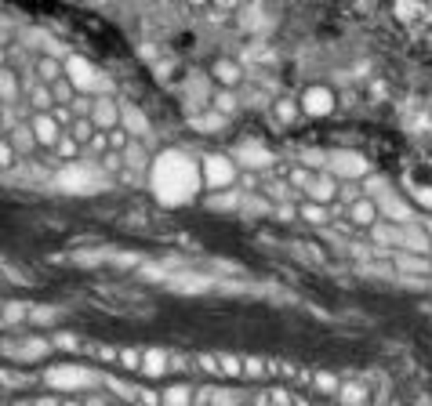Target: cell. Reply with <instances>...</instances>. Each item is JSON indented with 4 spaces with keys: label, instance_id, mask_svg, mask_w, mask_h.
Segmentation results:
<instances>
[{
    "label": "cell",
    "instance_id": "cell-7",
    "mask_svg": "<svg viewBox=\"0 0 432 406\" xmlns=\"http://www.w3.org/2000/svg\"><path fill=\"white\" fill-rule=\"evenodd\" d=\"M400 250H403V254H418V258H425V254L432 250V240L425 236L421 225L410 222V225H400ZM393 254H396V250H393Z\"/></svg>",
    "mask_w": 432,
    "mask_h": 406
},
{
    "label": "cell",
    "instance_id": "cell-11",
    "mask_svg": "<svg viewBox=\"0 0 432 406\" xmlns=\"http://www.w3.org/2000/svg\"><path fill=\"white\" fill-rule=\"evenodd\" d=\"M33 73H37V83H44V88H55V83H62L66 80V69L58 66V58L55 55H44L33 66Z\"/></svg>",
    "mask_w": 432,
    "mask_h": 406
},
{
    "label": "cell",
    "instance_id": "cell-16",
    "mask_svg": "<svg viewBox=\"0 0 432 406\" xmlns=\"http://www.w3.org/2000/svg\"><path fill=\"white\" fill-rule=\"evenodd\" d=\"M393 262H396V269H403V272L432 276V262H428V258H418V254H403V250H396V254H393Z\"/></svg>",
    "mask_w": 432,
    "mask_h": 406
},
{
    "label": "cell",
    "instance_id": "cell-41",
    "mask_svg": "<svg viewBox=\"0 0 432 406\" xmlns=\"http://www.w3.org/2000/svg\"><path fill=\"white\" fill-rule=\"evenodd\" d=\"M37 406H58L55 399H37Z\"/></svg>",
    "mask_w": 432,
    "mask_h": 406
},
{
    "label": "cell",
    "instance_id": "cell-13",
    "mask_svg": "<svg viewBox=\"0 0 432 406\" xmlns=\"http://www.w3.org/2000/svg\"><path fill=\"white\" fill-rule=\"evenodd\" d=\"M301 105H306V113H309V116H327V113H331V105H334V98H331V91H327V88H309V91H306V98H301Z\"/></svg>",
    "mask_w": 432,
    "mask_h": 406
},
{
    "label": "cell",
    "instance_id": "cell-3",
    "mask_svg": "<svg viewBox=\"0 0 432 406\" xmlns=\"http://www.w3.org/2000/svg\"><path fill=\"white\" fill-rule=\"evenodd\" d=\"M58 185L66 192H95L98 189V178H95V167H84V163H73L58 175Z\"/></svg>",
    "mask_w": 432,
    "mask_h": 406
},
{
    "label": "cell",
    "instance_id": "cell-14",
    "mask_svg": "<svg viewBox=\"0 0 432 406\" xmlns=\"http://www.w3.org/2000/svg\"><path fill=\"white\" fill-rule=\"evenodd\" d=\"M378 210H381V215L393 222V225H410V210H407V203H400L396 196H388V192H381Z\"/></svg>",
    "mask_w": 432,
    "mask_h": 406
},
{
    "label": "cell",
    "instance_id": "cell-24",
    "mask_svg": "<svg viewBox=\"0 0 432 406\" xmlns=\"http://www.w3.org/2000/svg\"><path fill=\"white\" fill-rule=\"evenodd\" d=\"M0 91H4V105H15V98H18V76L11 69H4V76H0Z\"/></svg>",
    "mask_w": 432,
    "mask_h": 406
},
{
    "label": "cell",
    "instance_id": "cell-6",
    "mask_svg": "<svg viewBox=\"0 0 432 406\" xmlns=\"http://www.w3.org/2000/svg\"><path fill=\"white\" fill-rule=\"evenodd\" d=\"M327 170L338 178H363L367 175V160L356 153H331L327 156Z\"/></svg>",
    "mask_w": 432,
    "mask_h": 406
},
{
    "label": "cell",
    "instance_id": "cell-40",
    "mask_svg": "<svg viewBox=\"0 0 432 406\" xmlns=\"http://www.w3.org/2000/svg\"><path fill=\"white\" fill-rule=\"evenodd\" d=\"M55 345H58V349H77V337H73V334H62Z\"/></svg>",
    "mask_w": 432,
    "mask_h": 406
},
{
    "label": "cell",
    "instance_id": "cell-20",
    "mask_svg": "<svg viewBox=\"0 0 432 406\" xmlns=\"http://www.w3.org/2000/svg\"><path fill=\"white\" fill-rule=\"evenodd\" d=\"M11 145H15V153H30V149L40 145V142H37V135H33V127L18 123V127H11Z\"/></svg>",
    "mask_w": 432,
    "mask_h": 406
},
{
    "label": "cell",
    "instance_id": "cell-39",
    "mask_svg": "<svg viewBox=\"0 0 432 406\" xmlns=\"http://www.w3.org/2000/svg\"><path fill=\"white\" fill-rule=\"evenodd\" d=\"M276 113H280V120H284V123H291V120H294V105H291V102H280Z\"/></svg>",
    "mask_w": 432,
    "mask_h": 406
},
{
    "label": "cell",
    "instance_id": "cell-25",
    "mask_svg": "<svg viewBox=\"0 0 432 406\" xmlns=\"http://www.w3.org/2000/svg\"><path fill=\"white\" fill-rule=\"evenodd\" d=\"M214 76H218L225 88H233V83H240V69L233 66V62H218V66H214Z\"/></svg>",
    "mask_w": 432,
    "mask_h": 406
},
{
    "label": "cell",
    "instance_id": "cell-8",
    "mask_svg": "<svg viewBox=\"0 0 432 406\" xmlns=\"http://www.w3.org/2000/svg\"><path fill=\"white\" fill-rule=\"evenodd\" d=\"M91 123L98 127V131H113V127L120 123V109H117V102H113L110 95H98V98H95Z\"/></svg>",
    "mask_w": 432,
    "mask_h": 406
},
{
    "label": "cell",
    "instance_id": "cell-22",
    "mask_svg": "<svg viewBox=\"0 0 432 406\" xmlns=\"http://www.w3.org/2000/svg\"><path fill=\"white\" fill-rule=\"evenodd\" d=\"M338 399H341V406H363L367 402V388L363 384H341Z\"/></svg>",
    "mask_w": 432,
    "mask_h": 406
},
{
    "label": "cell",
    "instance_id": "cell-27",
    "mask_svg": "<svg viewBox=\"0 0 432 406\" xmlns=\"http://www.w3.org/2000/svg\"><path fill=\"white\" fill-rule=\"evenodd\" d=\"M218 363H222V374H229V377H240V374H244V359L233 356V352L218 356Z\"/></svg>",
    "mask_w": 432,
    "mask_h": 406
},
{
    "label": "cell",
    "instance_id": "cell-17",
    "mask_svg": "<svg viewBox=\"0 0 432 406\" xmlns=\"http://www.w3.org/2000/svg\"><path fill=\"white\" fill-rule=\"evenodd\" d=\"M236 156H240V170H258V167H269V153L258 145H240L236 149Z\"/></svg>",
    "mask_w": 432,
    "mask_h": 406
},
{
    "label": "cell",
    "instance_id": "cell-42",
    "mask_svg": "<svg viewBox=\"0 0 432 406\" xmlns=\"http://www.w3.org/2000/svg\"><path fill=\"white\" fill-rule=\"evenodd\" d=\"M62 406H77V402H62Z\"/></svg>",
    "mask_w": 432,
    "mask_h": 406
},
{
    "label": "cell",
    "instance_id": "cell-35",
    "mask_svg": "<svg viewBox=\"0 0 432 406\" xmlns=\"http://www.w3.org/2000/svg\"><path fill=\"white\" fill-rule=\"evenodd\" d=\"M197 363H200V367L207 370V374H222V363H218V356H197Z\"/></svg>",
    "mask_w": 432,
    "mask_h": 406
},
{
    "label": "cell",
    "instance_id": "cell-15",
    "mask_svg": "<svg viewBox=\"0 0 432 406\" xmlns=\"http://www.w3.org/2000/svg\"><path fill=\"white\" fill-rule=\"evenodd\" d=\"M167 374V352L164 349H145L142 352V377H164Z\"/></svg>",
    "mask_w": 432,
    "mask_h": 406
},
{
    "label": "cell",
    "instance_id": "cell-32",
    "mask_svg": "<svg viewBox=\"0 0 432 406\" xmlns=\"http://www.w3.org/2000/svg\"><path fill=\"white\" fill-rule=\"evenodd\" d=\"M124 163H131L135 170H142L145 167V156H142V149L131 142V145H127V153H124Z\"/></svg>",
    "mask_w": 432,
    "mask_h": 406
},
{
    "label": "cell",
    "instance_id": "cell-21",
    "mask_svg": "<svg viewBox=\"0 0 432 406\" xmlns=\"http://www.w3.org/2000/svg\"><path fill=\"white\" fill-rule=\"evenodd\" d=\"M95 135H98V127H95L91 120H73V127H70V138H73L77 145H80V142H84V145H91V142H95Z\"/></svg>",
    "mask_w": 432,
    "mask_h": 406
},
{
    "label": "cell",
    "instance_id": "cell-30",
    "mask_svg": "<svg viewBox=\"0 0 432 406\" xmlns=\"http://www.w3.org/2000/svg\"><path fill=\"white\" fill-rule=\"evenodd\" d=\"M301 218H306V222H316V225H323V222H327V210H323L320 203H301Z\"/></svg>",
    "mask_w": 432,
    "mask_h": 406
},
{
    "label": "cell",
    "instance_id": "cell-29",
    "mask_svg": "<svg viewBox=\"0 0 432 406\" xmlns=\"http://www.w3.org/2000/svg\"><path fill=\"white\" fill-rule=\"evenodd\" d=\"M316 388L327 392V395H338V392H341V381H338L334 374H316Z\"/></svg>",
    "mask_w": 432,
    "mask_h": 406
},
{
    "label": "cell",
    "instance_id": "cell-4",
    "mask_svg": "<svg viewBox=\"0 0 432 406\" xmlns=\"http://www.w3.org/2000/svg\"><path fill=\"white\" fill-rule=\"evenodd\" d=\"M204 182H207L211 189H225V185H233V182H236V167H233V160H229V156H207V160H204Z\"/></svg>",
    "mask_w": 432,
    "mask_h": 406
},
{
    "label": "cell",
    "instance_id": "cell-37",
    "mask_svg": "<svg viewBox=\"0 0 432 406\" xmlns=\"http://www.w3.org/2000/svg\"><path fill=\"white\" fill-rule=\"evenodd\" d=\"M77 149H80V145H77V142L66 135V138L58 142V156H66V160H70V156H77Z\"/></svg>",
    "mask_w": 432,
    "mask_h": 406
},
{
    "label": "cell",
    "instance_id": "cell-36",
    "mask_svg": "<svg viewBox=\"0 0 432 406\" xmlns=\"http://www.w3.org/2000/svg\"><path fill=\"white\" fill-rule=\"evenodd\" d=\"M214 109H218L222 116L233 113V109H236V98H233V95H214Z\"/></svg>",
    "mask_w": 432,
    "mask_h": 406
},
{
    "label": "cell",
    "instance_id": "cell-1",
    "mask_svg": "<svg viewBox=\"0 0 432 406\" xmlns=\"http://www.w3.org/2000/svg\"><path fill=\"white\" fill-rule=\"evenodd\" d=\"M200 189V170L189 156L182 153H164L153 163V192L160 196V203L175 207V203H189Z\"/></svg>",
    "mask_w": 432,
    "mask_h": 406
},
{
    "label": "cell",
    "instance_id": "cell-31",
    "mask_svg": "<svg viewBox=\"0 0 432 406\" xmlns=\"http://www.w3.org/2000/svg\"><path fill=\"white\" fill-rule=\"evenodd\" d=\"M120 363H124L127 370L142 374V352H135V349H120Z\"/></svg>",
    "mask_w": 432,
    "mask_h": 406
},
{
    "label": "cell",
    "instance_id": "cell-19",
    "mask_svg": "<svg viewBox=\"0 0 432 406\" xmlns=\"http://www.w3.org/2000/svg\"><path fill=\"white\" fill-rule=\"evenodd\" d=\"M120 123H124L127 135H149V120H145L138 109H131V105H127V109H120Z\"/></svg>",
    "mask_w": 432,
    "mask_h": 406
},
{
    "label": "cell",
    "instance_id": "cell-2",
    "mask_svg": "<svg viewBox=\"0 0 432 406\" xmlns=\"http://www.w3.org/2000/svg\"><path fill=\"white\" fill-rule=\"evenodd\" d=\"M66 80L73 83L80 95H88V98H98L95 91H105V88H110V83H105L80 55H70V58H66Z\"/></svg>",
    "mask_w": 432,
    "mask_h": 406
},
{
    "label": "cell",
    "instance_id": "cell-26",
    "mask_svg": "<svg viewBox=\"0 0 432 406\" xmlns=\"http://www.w3.org/2000/svg\"><path fill=\"white\" fill-rule=\"evenodd\" d=\"M189 399H192V392L182 388V384H175V388L164 392V406H189Z\"/></svg>",
    "mask_w": 432,
    "mask_h": 406
},
{
    "label": "cell",
    "instance_id": "cell-33",
    "mask_svg": "<svg viewBox=\"0 0 432 406\" xmlns=\"http://www.w3.org/2000/svg\"><path fill=\"white\" fill-rule=\"evenodd\" d=\"M266 370H273V367H266L262 359H244V374H247V377H262Z\"/></svg>",
    "mask_w": 432,
    "mask_h": 406
},
{
    "label": "cell",
    "instance_id": "cell-38",
    "mask_svg": "<svg viewBox=\"0 0 432 406\" xmlns=\"http://www.w3.org/2000/svg\"><path fill=\"white\" fill-rule=\"evenodd\" d=\"M138 399H142V406H160V402H164V395L149 392V388H142V392H138Z\"/></svg>",
    "mask_w": 432,
    "mask_h": 406
},
{
    "label": "cell",
    "instance_id": "cell-23",
    "mask_svg": "<svg viewBox=\"0 0 432 406\" xmlns=\"http://www.w3.org/2000/svg\"><path fill=\"white\" fill-rule=\"evenodd\" d=\"M51 95H55V102L62 105V109H70V105L77 102V88H73V83H70V80H62V83H55V88H51Z\"/></svg>",
    "mask_w": 432,
    "mask_h": 406
},
{
    "label": "cell",
    "instance_id": "cell-9",
    "mask_svg": "<svg viewBox=\"0 0 432 406\" xmlns=\"http://www.w3.org/2000/svg\"><path fill=\"white\" fill-rule=\"evenodd\" d=\"M30 127H33V135H37L40 145H55V149H58V142L66 138V135H62V123H58L51 113H48V116H33Z\"/></svg>",
    "mask_w": 432,
    "mask_h": 406
},
{
    "label": "cell",
    "instance_id": "cell-5",
    "mask_svg": "<svg viewBox=\"0 0 432 406\" xmlns=\"http://www.w3.org/2000/svg\"><path fill=\"white\" fill-rule=\"evenodd\" d=\"M48 384H55V388H91L95 374H88L84 367H55L48 374Z\"/></svg>",
    "mask_w": 432,
    "mask_h": 406
},
{
    "label": "cell",
    "instance_id": "cell-10",
    "mask_svg": "<svg viewBox=\"0 0 432 406\" xmlns=\"http://www.w3.org/2000/svg\"><path fill=\"white\" fill-rule=\"evenodd\" d=\"M26 98H30V109H33L37 116H48V113H55V109H58V102H55L51 88H44V83H30Z\"/></svg>",
    "mask_w": 432,
    "mask_h": 406
},
{
    "label": "cell",
    "instance_id": "cell-12",
    "mask_svg": "<svg viewBox=\"0 0 432 406\" xmlns=\"http://www.w3.org/2000/svg\"><path fill=\"white\" fill-rule=\"evenodd\" d=\"M334 192H338V185H334V178L323 170V175H316L309 185H306V196H309V203H327V200H334Z\"/></svg>",
    "mask_w": 432,
    "mask_h": 406
},
{
    "label": "cell",
    "instance_id": "cell-28",
    "mask_svg": "<svg viewBox=\"0 0 432 406\" xmlns=\"http://www.w3.org/2000/svg\"><path fill=\"white\" fill-rule=\"evenodd\" d=\"M26 345H30V349H15L11 356H18V359H33V356H37V359H40V356L48 352V341H40V337H37V341H26Z\"/></svg>",
    "mask_w": 432,
    "mask_h": 406
},
{
    "label": "cell",
    "instance_id": "cell-18",
    "mask_svg": "<svg viewBox=\"0 0 432 406\" xmlns=\"http://www.w3.org/2000/svg\"><path fill=\"white\" fill-rule=\"evenodd\" d=\"M353 222H356L360 229H374V222H378V203H374V200H356V203H353Z\"/></svg>",
    "mask_w": 432,
    "mask_h": 406
},
{
    "label": "cell",
    "instance_id": "cell-34",
    "mask_svg": "<svg viewBox=\"0 0 432 406\" xmlns=\"http://www.w3.org/2000/svg\"><path fill=\"white\" fill-rule=\"evenodd\" d=\"M15 160H18L15 145H11V142H4V149H0V167H4V170H11V167H15Z\"/></svg>",
    "mask_w": 432,
    "mask_h": 406
}]
</instances>
